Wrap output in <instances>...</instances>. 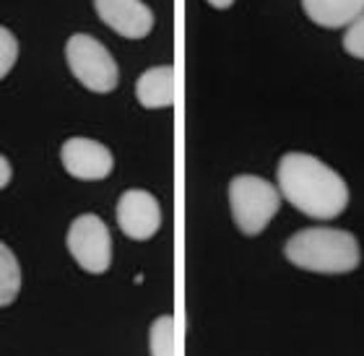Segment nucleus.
<instances>
[{"instance_id": "nucleus-6", "label": "nucleus", "mask_w": 364, "mask_h": 356, "mask_svg": "<svg viewBox=\"0 0 364 356\" xmlns=\"http://www.w3.org/2000/svg\"><path fill=\"white\" fill-rule=\"evenodd\" d=\"M117 224H120L122 234L146 242L151 239L161 227V208L159 200L149 193V190H125L117 200Z\"/></svg>"}, {"instance_id": "nucleus-13", "label": "nucleus", "mask_w": 364, "mask_h": 356, "mask_svg": "<svg viewBox=\"0 0 364 356\" xmlns=\"http://www.w3.org/2000/svg\"><path fill=\"white\" fill-rule=\"evenodd\" d=\"M16 58H18V42H16L14 31L0 26V78H6L11 73Z\"/></svg>"}, {"instance_id": "nucleus-11", "label": "nucleus", "mask_w": 364, "mask_h": 356, "mask_svg": "<svg viewBox=\"0 0 364 356\" xmlns=\"http://www.w3.org/2000/svg\"><path fill=\"white\" fill-rule=\"evenodd\" d=\"M21 291V266L8 244L0 242V307L16 302Z\"/></svg>"}, {"instance_id": "nucleus-14", "label": "nucleus", "mask_w": 364, "mask_h": 356, "mask_svg": "<svg viewBox=\"0 0 364 356\" xmlns=\"http://www.w3.org/2000/svg\"><path fill=\"white\" fill-rule=\"evenodd\" d=\"M343 50H346L351 58L364 60V14L359 16L357 21L346 29V34H343Z\"/></svg>"}, {"instance_id": "nucleus-1", "label": "nucleus", "mask_w": 364, "mask_h": 356, "mask_svg": "<svg viewBox=\"0 0 364 356\" xmlns=\"http://www.w3.org/2000/svg\"><path fill=\"white\" fill-rule=\"evenodd\" d=\"M276 177L281 195L310 219L331 221L349 205V188L343 177L312 153H284Z\"/></svg>"}, {"instance_id": "nucleus-9", "label": "nucleus", "mask_w": 364, "mask_h": 356, "mask_svg": "<svg viewBox=\"0 0 364 356\" xmlns=\"http://www.w3.org/2000/svg\"><path fill=\"white\" fill-rule=\"evenodd\" d=\"M136 97L146 109H164L177 102V70L172 65H156L141 73Z\"/></svg>"}, {"instance_id": "nucleus-3", "label": "nucleus", "mask_w": 364, "mask_h": 356, "mask_svg": "<svg viewBox=\"0 0 364 356\" xmlns=\"http://www.w3.org/2000/svg\"><path fill=\"white\" fill-rule=\"evenodd\" d=\"M229 205L237 229L247 237H258L279 213L281 193L258 175H237L229 182Z\"/></svg>"}, {"instance_id": "nucleus-16", "label": "nucleus", "mask_w": 364, "mask_h": 356, "mask_svg": "<svg viewBox=\"0 0 364 356\" xmlns=\"http://www.w3.org/2000/svg\"><path fill=\"white\" fill-rule=\"evenodd\" d=\"M205 3H208V6H211V8H219V11H227V8H232V3H235V0H205Z\"/></svg>"}, {"instance_id": "nucleus-2", "label": "nucleus", "mask_w": 364, "mask_h": 356, "mask_svg": "<svg viewBox=\"0 0 364 356\" xmlns=\"http://www.w3.org/2000/svg\"><path fill=\"white\" fill-rule=\"evenodd\" d=\"M284 255L291 266L310 273H326V276L351 273L362 263L357 237L346 229L331 227L299 229L296 234L289 237Z\"/></svg>"}, {"instance_id": "nucleus-7", "label": "nucleus", "mask_w": 364, "mask_h": 356, "mask_svg": "<svg viewBox=\"0 0 364 356\" xmlns=\"http://www.w3.org/2000/svg\"><path fill=\"white\" fill-rule=\"evenodd\" d=\"M63 167L70 177L84 182H97L112 175L114 156L105 144L91 138H68L60 149Z\"/></svg>"}, {"instance_id": "nucleus-15", "label": "nucleus", "mask_w": 364, "mask_h": 356, "mask_svg": "<svg viewBox=\"0 0 364 356\" xmlns=\"http://www.w3.org/2000/svg\"><path fill=\"white\" fill-rule=\"evenodd\" d=\"M11 175H14V169L8 164L6 156H0V190L8 188V182H11Z\"/></svg>"}, {"instance_id": "nucleus-10", "label": "nucleus", "mask_w": 364, "mask_h": 356, "mask_svg": "<svg viewBox=\"0 0 364 356\" xmlns=\"http://www.w3.org/2000/svg\"><path fill=\"white\" fill-rule=\"evenodd\" d=\"M302 8L323 29H349L364 14V0H302Z\"/></svg>"}, {"instance_id": "nucleus-12", "label": "nucleus", "mask_w": 364, "mask_h": 356, "mask_svg": "<svg viewBox=\"0 0 364 356\" xmlns=\"http://www.w3.org/2000/svg\"><path fill=\"white\" fill-rule=\"evenodd\" d=\"M149 351L151 356H177V320L172 315H161L151 323Z\"/></svg>"}, {"instance_id": "nucleus-4", "label": "nucleus", "mask_w": 364, "mask_h": 356, "mask_svg": "<svg viewBox=\"0 0 364 356\" xmlns=\"http://www.w3.org/2000/svg\"><path fill=\"white\" fill-rule=\"evenodd\" d=\"M65 60L78 84L94 94H109L117 89L120 70L102 42L91 34H73L65 45Z\"/></svg>"}, {"instance_id": "nucleus-8", "label": "nucleus", "mask_w": 364, "mask_h": 356, "mask_svg": "<svg viewBox=\"0 0 364 356\" xmlns=\"http://www.w3.org/2000/svg\"><path fill=\"white\" fill-rule=\"evenodd\" d=\"M97 16L125 39H144L154 29V11L141 0H94Z\"/></svg>"}, {"instance_id": "nucleus-5", "label": "nucleus", "mask_w": 364, "mask_h": 356, "mask_svg": "<svg viewBox=\"0 0 364 356\" xmlns=\"http://www.w3.org/2000/svg\"><path fill=\"white\" fill-rule=\"evenodd\" d=\"M68 252L91 276H102L112 266V237L97 213L78 216L68 229Z\"/></svg>"}]
</instances>
